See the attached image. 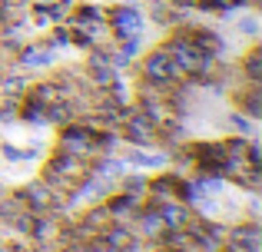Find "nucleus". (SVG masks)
Listing matches in <instances>:
<instances>
[{
    "instance_id": "nucleus-1",
    "label": "nucleus",
    "mask_w": 262,
    "mask_h": 252,
    "mask_svg": "<svg viewBox=\"0 0 262 252\" xmlns=\"http://www.w3.org/2000/svg\"><path fill=\"white\" fill-rule=\"evenodd\" d=\"M110 20H113V30L120 37H140L143 33V17L136 7H116Z\"/></svg>"
},
{
    "instance_id": "nucleus-2",
    "label": "nucleus",
    "mask_w": 262,
    "mask_h": 252,
    "mask_svg": "<svg viewBox=\"0 0 262 252\" xmlns=\"http://www.w3.org/2000/svg\"><path fill=\"white\" fill-rule=\"evenodd\" d=\"M146 77L153 80V83H166V80L176 77V63L173 57H169V50H156L146 57Z\"/></svg>"
},
{
    "instance_id": "nucleus-3",
    "label": "nucleus",
    "mask_w": 262,
    "mask_h": 252,
    "mask_svg": "<svg viewBox=\"0 0 262 252\" xmlns=\"http://www.w3.org/2000/svg\"><path fill=\"white\" fill-rule=\"evenodd\" d=\"M232 252H259V226L246 222L232 233Z\"/></svg>"
},
{
    "instance_id": "nucleus-4",
    "label": "nucleus",
    "mask_w": 262,
    "mask_h": 252,
    "mask_svg": "<svg viewBox=\"0 0 262 252\" xmlns=\"http://www.w3.org/2000/svg\"><path fill=\"white\" fill-rule=\"evenodd\" d=\"M53 60H57V53H53L50 47H30V50H24L20 63L24 66H50Z\"/></svg>"
},
{
    "instance_id": "nucleus-5",
    "label": "nucleus",
    "mask_w": 262,
    "mask_h": 252,
    "mask_svg": "<svg viewBox=\"0 0 262 252\" xmlns=\"http://www.w3.org/2000/svg\"><path fill=\"white\" fill-rule=\"evenodd\" d=\"M126 163H133V166H163L166 156H163V153H140V149H129Z\"/></svg>"
},
{
    "instance_id": "nucleus-6",
    "label": "nucleus",
    "mask_w": 262,
    "mask_h": 252,
    "mask_svg": "<svg viewBox=\"0 0 262 252\" xmlns=\"http://www.w3.org/2000/svg\"><path fill=\"white\" fill-rule=\"evenodd\" d=\"M160 219L166 222V226H183V222H186V209L166 206V209H160Z\"/></svg>"
},
{
    "instance_id": "nucleus-7",
    "label": "nucleus",
    "mask_w": 262,
    "mask_h": 252,
    "mask_svg": "<svg viewBox=\"0 0 262 252\" xmlns=\"http://www.w3.org/2000/svg\"><path fill=\"white\" fill-rule=\"evenodd\" d=\"M236 30L246 33V37H256V33H259V20L256 17H239L236 20Z\"/></svg>"
},
{
    "instance_id": "nucleus-8",
    "label": "nucleus",
    "mask_w": 262,
    "mask_h": 252,
    "mask_svg": "<svg viewBox=\"0 0 262 252\" xmlns=\"http://www.w3.org/2000/svg\"><path fill=\"white\" fill-rule=\"evenodd\" d=\"M93 80L96 83H110V80H113V70H110L103 60H93Z\"/></svg>"
},
{
    "instance_id": "nucleus-9",
    "label": "nucleus",
    "mask_w": 262,
    "mask_h": 252,
    "mask_svg": "<svg viewBox=\"0 0 262 252\" xmlns=\"http://www.w3.org/2000/svg\"><path fill=\"white\" fill-rule=\"evenodd\" d=\"M229 126L239 129V133H252V123H249V120H243V113H229Z\"/></svg>"
},
{
    "instance_id": "nucleus-10",
    "label": "nucleus",
    "mask_w": 262,
    "mask_h": 252,
    "mask_svg": "<svg viewBox=\"0 0 262 252\" xmlns=\"http://www.w3.org/2000/svg\"><path fill=\"white\" fill-rule=\"evenodd\" d=\"M53 43H57V47H67V43H70L67 30H53Z\"/></svg>"
}]
</instances>
